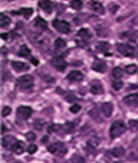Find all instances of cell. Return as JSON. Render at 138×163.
Returning <instances> with one entry per match:
<instances>
[{"label": "cell", "mask_w": 138, "mask_h": 163, "mask_svg": "<svg viewBox=\"0 0 138 163\" xmlns=\"http://www.w3.org/2000/svg\"><path fill=\"white\" fill-rule=\"evenodd\" d=\"M88 144L92 147H96L99 144V140L97 139H90V140L88 141Z\"/></svg>", "instance_id": "obj_39"}, {"label": "cell", "mask_w": 138, "mask_h": 163, "mask_svg": "<svg viewBox=\"0 0 138 163\" xmlns=\"http://www.w3.org/2000/svg\"><path fill=\"white\" fill-rule=\"evenodd\" d=\"M34 84V78L32 75L26 74L21 76L17 79V85L21 89L31 88Z\"/></svg>", "instance_id": "obj_3"}, {"label": "cell", "mask_w": 138, "mask_h": 163, "mask_svg": "<svg viewBox=\"0 0 138 163\" xmlns=\"http://www.w3.org/2000/svg\"><path fill=\"white\" fill-rule=\"evenodd\" d=\"M7 36H8V35H7V33H3V34L1 35V37L3 38L4 40H7Z\"/></svg>", "instance_id": "obj_44"}, {"label": "cell", "mask_w": 138, "mask_h": 163, "mask_svg": "<svg viewBox=\"0 0 138 163\" xmlns=\"http://www.w3.org/2000/svg\"><path fill=\"white\" fill-rule=\"evenodd\" d=\"M38 6L47 13H51L52 11V3L50 0H42L38 2Z\"/></svg>", "instance_id": "obj_15"}, {"label": "cell", "mask_w": 138, "mask_h": 163, "mask_svg": "<svg viewBox=\"0 0 138 163\" xmlns=\"http://www.w3.org/2000/svg\"><path fill=\"white\" fill-rule=\"evenodd\" d=\"M102 111L104 116L109 118L112 116L113 111V104L111 102H105L102 105Z\"/></svg>", "instance_id": "obj_14"}, {"label": "cell", "mask_w": 138, "mask_h": 163, "mask_svg": "<svg viewBox=\"0 0 138 163\" xmlns=\"http://www.w3.org/2000/svg\"><path fill=\"white\" fill-rule=\"evenodd\" d=\"M37 150H38V146L35 145V144H31V145H29L28 148H27V151H28L29 154H31L35 153Z\"/></svg>", "instance_id": "obj_35"}, {"label": "cell", "mask_w": 138, "mask_h": 163, "mask_svg": "<svg viewBox=\"0 0 138 163\" xmlns=\"http://www.w3.org/2000/svg\"><path fill=\"white\" fill-rule=\"evenodd\" d=\"M81 108H82V107H81L80 105L74 104L70 108V111H71V112H73V113H77L78 112H80Z\"/></svg>", "instance_id": "obj_36"}, {"label": "cell", "mask_w": 138, "mask_h": 163, "mask_svg": "<svg viewBox=\"0 0 138 163\" xmlns=\"http://www.w3.org/2000/svg\"><path fill=\"white\" fill-rule=\"evenodd\" d=\"M32 109L29 107L21 106L17 109L16 111V116L18 119L21 121H26L32 116Z\"/></svg>", "instance_id": "obj_5"}, {"label": "cell", "mask_w": 138, "mask_h": 163, "mask_svg": "<svg viewBox=\"0 0 138 163\" xmlns=\"http://www.w3.org/2000/svg\"><path fill=\"white\" fill-rule=\"evenodd\" d=\"M124 83L121 81H115L113 83V87L115 90H119L120 89L122 88Z\"/></svg>", "instance_id": "obj_34"}, {"label": "cell", "mask_w": 138, "mask_h": 163, "mask_svg": "<svg viewBox=\"0 0 138 163\" xmlns=\"http://www.w3.org/2000/svg\"><path fill=\"white\" fill-rule=\"evenodd\" d=\"M71 7L73 10H80L82 7V2L81 0H72L71 2Z\"/></svg>", "instance_id": "obj_28"}, {"label": "cell", "mask_w": 138, "mask_h": 163, "mask_svg": "<svg viewBox=\"0 0 138 163\" xmlns=\"http://www.w3.org/2000/svg\"><path fill=\"white\" fill-rule=\"evenodd\" d=\"M71 162L72 163H86L85 160L84 159V157H82L80 155L76 154L74 156H73L72 160H71Z\"/></svg>", "instance_id": "obj_32"}, {"label": "cell", "mask_w": 138, "mask_h": 163, "mask_svg": "<svg viewBox=\"0 0 138 163\" xmlns=\"http://www.w3.org/2000/svg\"><path fill=\"white\" fill-rule=\"evenodd\" d=\"M17 141L18 140H16L15 137L12 136V135H7L2 139V145L5 149H12L13 146Z\"/></svg>", "instance_id": "obj_10"}, {"label": "cell", "mask_w": 138, "mask_h": 163, "mask_svg": "<svg viewBox=\"0 0 138 163\" xmlns=\"http://www.w3.org/2000/svg\"><path fill=\"white\" fill-rule=\"evenodd\" d=\"M54 46L56 49H62V48L65 47L66 43L64 40L61 39V38H58L55 40Z\"/></svg>", "instance_id": "obj_31"}, {"label": "cell", "mask_w": 138, "mask_h": 163, "mask_svg": "<svg viewBox=\"0 0 138 163\" xmlns=\"http://www.w3.org/2000/svg\"><path fill=\"white\" fill-rule=\"evenodd\" d=\"M129 126L130 129L132 131H138V120H130L129 121Z\"/></svg>", "instance_id": "obj_30"}, {"label": "cell", "mask_w": 138, "mask_h": 163, "mask_svg": "<svg viewBox=\"0 0 138 163\" xmlns=\"http://www.w3.org/2000/svg\"><path fill=\"white\" fill-rule=\"evenodd\" d=\"M6 1H8V2H11V1H13V0H6Z\"/></svg>", "instance_id": "obj_46"}, {"label": "cell", "mask_w": 138, "mask_h": 163, "mask_svg": "<svg viewBox=\"0 0 138 163\" xmlns=\"http://www.w3.org/2000/svg\"><path fill=\"white\" fill-rule=\"evenodd\" d=\"M12 67L17 72H22V71H26L27 70L29 69V65L23 62H18V61H13L12 63Z\"/></svg>", "instance_id": "obj_12"}, {"label": "cell", "mask_w": 138, "mask_h": 163, "mask_svg": "<svg viewBox=\"0 0 138 163\" xmlns=\"http://www.w3.org/2000/svg\"><path fill=\"white\" fill-rule=\"evenodd\" d=\"M48 141H49V137H48V136H45L43 138V140H42V142H43V143H46V142H47Z\"/></svg>", "instance_id": "obj_43"}, {"label": "cell", "mask_w": 138, "mask_h": 163, "mask_svg": "<svg viewBox=\"0 0 138 163\" xmlns=\"http://www.w3.org/2000/svg\"><path fill=\"white\" fill-rule=\"evenodd\" d=\"M62 129H63V131L65 133H71L74 129V125L71 122H66L63 125V127H62Z\"/></svg>", "instance_id": "obj_29"}, {"label": "cell", "mask_w": 138, "mask_h": 163, "mask_svg": "<svg viewBox=\"0 0 138 163\" xmlns=\"http://www.w3.org/2000/svg\"><path fill=\"white\" fill-rule=\"evenodd\" d=\"M33 13V10L32 8H27V7H23V8H21L18 12H16V14L17 15H21L24 17L26 19H28V18L32 16Z\"/></svg>", "instance_id": "obj_18"}, {"label": "cell", "mask_w": 138, "mask_h": 163, "mask_svg": "<svg viewBox=\"0 0 138 163\" xmlns=\"http://www.w3.org/2000/svg\"><path fill=\"white\" fill-rule=\"evenodd\" d=\"M112 74H113L114 78L121 79L124 76V72H123V70L121 68L116 67L113 68V71H112Z\"/></svg>", "instance_id": "obj_26"}, {"label": "cell", "mask_w": 138, "mask_h": 163, "mask_svg": "<svg viewBox=\"0 0 138 163\" xmlns=\"http://www.w3.org/2000/svg\"><path fill=\"white\" fill-rule=\"evenodd\" d=\"M91 92L94 95H100L104 93V88L102 85L99 83H95V84L92 85L91 87Z\"/></svg>", "instance_id": "obj_19"}, {"label": "cell", "mask_w": 138, "mask_h": 163, "mask_svg": "<svg viewBox=\"0 0 138 163\" xmlns=\"http://www.w3.org/2000/svg\"><path fill=\"white\" fill-rule=\"evenodd\" d=\"M0 23H1V27L4 28V27H6L11 23L10 18L8 16H5L3 13H1L0 16Z\"/></svg>", "instance_id": "obj_23"}, {"label": "cell", "mask_w": 138, "mask_h": 163, "mask_svg": "<svg viewBox=\"0 0 138 163\" xmlns=\"http://www.w3.org/2000/svg\"><path fill=\"white\" fill-rule=\"evenodd\" d=\"M76 99V98L73 95H72V94H69V95H68L65 97V100L69 103L73 102V101H74Z\"/></svg>", "instance_id": "obj_40"}, {"label": "cell", "mask_w": 138, "mask_h": 163, "mask_svg": "<svg viewBox=\"0 0 138 163\" xmlns=\"http://www.w3.org/2000/svg\"><path fill=\"white\" fill-rule=\"evenodd\" d=\"M118 8H119L118 5H115V4H110L109 6V10L113 14H115V12L118 10Z\"/></svg>", "instance_id": "obj_37"}, {"label": "cell", "mask_w": 138, "mask_h": 163, "mask_svg": "<svg viewBox=\"0 0 138 163\" xmlns=\"http://www.w3.org/2000/svg\"><path fill=\"white\" fill-rule=\"evenodd\" d=\"M84 78V75L80 71H72L67 76V79L73 82H81Z\"/></svg>", "instance_id": "obj_13"}, {"label": "cell", "mask_w": 138, "mask_h": 163, "mask_svg": "<svg viewBox=\"0 0 138 163\" xmlns=\"http://www.w3.org/2000/svg\"><path fill=\"white\" fill-rule=\"evenodd\" d=\"M117 50L123 56L127 57H132L135 55V49L127 44H118L116 45Z\"/></svg>", "instance_id": "obj_6"}, {"label": "cell", "mask_w": 138, "mask_h": 163, "mask_svg": "<svg viewBox=\"0 0 138 163\" xmlns=\"http://www.w3.org/2000/svg\"><path fill=\"white\" fill-rule=\"evenodd\" d=\"M35 25L36 27H39L40 29H43V30H45V29H47V28H48L47 22L40 17H38L36 18L35 21Z\"/></svg>", "instance_id": "obj_21"}, {"label": "cell", "mask_w": 138, "mask_h": 163, "mask_svg": "<svg viewBox=\"0 0 138 163\" xmlns=\"http://www.w3.org/2000/svg\"><path fill=\"white\" fill-rule=\"evenodd\" d=\"M18 55L21 57H25V58H28L31 55V51L30 49L27 47V45H23L21 46L19 51L18 52Z\"/></svg>", "instance_id": "obj_17"}, {"label": "cell", "mask_w": 138, "mask_h": 163, "mask_svg": "<svg viewBox=\"0 0 138 163\" xmlns=\"http://www.w3.org/2000/svg\"><path fill=\"white\" fill-rule=\"evenodd\" d=\"M48 151L57 156L63 157L67 153V149L61 142H56L48 146Z\"/></svg>", "instance_id": "obj_2"}, {"label": "cell", "mask_w": 138, "mask_h": 163, "mask_svg": "<svg viewBox=\"0 0 138 163\" xmlns=\"http://www.w3.org/2000/svg\"><path fill=\"white\" fill-rule=\"evenodd\" d=\"M31 63H32L33 65H35V66H38V60H37V59L34 58V57L31 58Z\"/></svg>", "instance_id": "obj_42"}, {"label": "cell", "mask_w": 138, "mask_h": 163, "mask_svg": "<svg viewBox=\"0 0 138 163\" xmlns=\"http://www.w3.org/2000/svg\"><path fill=\"white\" fill-rule=\"evenodd\" d=\"M7 131L6 127H5V126L4 125L2 126V134H4V132H5V131Z\"/></svg>", "instance_id": "obj_45"}, {"label": "cell", "mask_w": 138, "mask_h": 163, "mask_svg": "<svg viewBox=\"0 0 138 163\" xmlns=\"http://www.w3.org/2000/svg\"><path fill=\"white\" fill-rule=\"evenodd\" d=\"M12 150L13 151H14V153L17 154H21L24 151V143L22 141L18 140L13 146Z\"/></svg>", "instance_id": "obj_16"}, {"label": "cell", "mask_w": 138, "mask_h": 163, "mask_svg": "<svg viewBox=\"0 0 138 163\" xmlns=\"http://www.w3.org/2000/svg\"><path fill=\"white\" fill-rule=\"evenodd\" d=\"M51 66L59 71H64L67 67V63L61 56L54 57L51 60Z\"/></svg>", "instance_id": "obj_7"}, {"label": "cell", "mask_w": 138, "mask_h": 163, "mask_svg": "<svg viewBox=\"0 0 138 163\" xmlns=\"http://www.w3.org/2000/svg\"><path fill=\"white\" fill-rule=\"evenodd\" d=\"M53 27H54L59 32L62 34H68L71 32V26L67 21L62 20L55 19L52 23Z\"/></svg>", "instance_id": "obj_4"}, {"label": "cell", "mask_w": 138, "mask_h": 163, "mask_svg": "<svg viewBox=\"0 0 138 163\" xmlns=\"http://www.w3.org/2000/svg\"><path fill=\"white\" fill-rule=\"evenodd\" d=\"M15 163H21V162H15Z\"/></svg>", "instance_id": "obj_47"}, {"label": "cell", "mask_w": 138, "mask_h": 163, "mask_svg": "<svg viewBox=\"0 0 138 163\" xmlns=\"http://www.w3.org/2000/svg\"><path fill=\"white\" fill-rule=\"evenodd\" d=\"M110 49V44L107 42H99L96 45V50L99 52H106Z\"/></svg>", "instance_id": "obj_20"}, {"label": "cell", "mask_w": 138, "mask_h": 163, "mask_svg": "<svg viewBox=\"0 0 138 163\" xmlns=\"http://www.w3.org/2000/svg\"><path fill=\"white\" fill-rule=\"evenodd\" d=\"M88 7L90 10H91L93 12L97 13L103 15L105 13V9L101 3L95 1H91L88 4Z\"/></svg>", "instance_id": "obj_8"}, {"label": "cell", "mask_w": 138, "mask_h": 163, "mask_svg": "<svg viewBox=\"0 0 138 163\" xmlns=\"http://www.w3.org/2000/svg\"><path fill=\"white\" fill-rule=\"evenodd\" d=\"M10 112H11V108L6 106L3 108L2 112V115L3 117H6V116H8V115H10Z\"/></svg>", "instance_id": "obj_38"}, {"label": "cell", "mask_w": 138, "mask_h": 163, "mask_svg": "<svg viewBox=\"0 0 138 163\" xmlns=\"http://www.w3.org/2000/svg\"><path fill=\"white\" fill-rule=\"evenodd\" d=\"M92 69L99 73H104L107 69V66L104 61L98 59L95 60L92 64Z\"/></svg>", "instance_id": "obj_9"}, {"label": "cell", "mask_w": 138, "mask_h": 163, "mask_svg": "<svg viewBox=\"0 0 138 163\" xmlns=\"http://www.w3.org/2000/svg\"><path fill=\"white\" fill-rule=\"evenodd\" d=\"M112 154L114 157H123L126 154V151H125L124 148H123L122 146H117V147L114 148L112 151Z\"/></svg>", "instance_id": "obj_22"}, {"label": "cell", "mask_w": 138, "mask_h": 163, "mask_svg": "<svg viewBox=\"0 0 138 163\" xmlns=\"http://www.w3.org/2000/svg\"><path fill=\"white\" fill-rule=\"evenodd\" d=\"M77 36L81 37V38H91L92 37V34L90 32V31L87 29L82 28L77 33Z\"/></svg>", "instance_id": "obj_25"}, {"label": "cell", "mask_w": 138, "mask_h": 163, "mask_svg": "<svg viewBox=\"0 0 138 163\" xmlns=\"http://www.w3.org/2000/svg\"><path fill=\"white\" fill-rule=\"evenodd\" d=\"M138 68L135 64H130L126 66L125 68V71L129 74H134L137 71Z\"/></svg>", "instance_id": "obj_24"}, {"label": "cell", "mask_w": 138, "mask_h": 163, "mask_svg": "<svg viewBox=\"0 0 138 163\" xmlns=\"http://www.w3.org/2000/svg\"><path fill=\"white\" fill-rule=\"evenodd\" d=\"M61 128H62V126L60 125V124H54V125L51 126L49 129L53 131H58L60 129H61Z\"/></svg>", "instance_id": "obj_41"}, {"label": "cell", "mask_w": 138, "mask_h": 163, "mask_svg": "<svg viewBox=\"0 0 138 163\" xmlns=\"http://www.w3.org/2000/svg\"><path fill=\"white\" fill-rule=\"evenodd\" d=\"M123 101L129 106H137L138 105V93L130 94L124 98Z\"/></svg>", "instance_id": "obj_11"}, {"label": "cell", "mask_w": 138, "mask_h": 163, "mask_svg": "<svg viewBox=\"0 0 138 163\" xmlns=\"http://www.w3.org/2000/svg\"><path fill=\"white\" fill-rule=\"evenodd\" d=\"M44 125H45V121L43 119H37L34 121V123H33L35 129L38 131L42 130L44 127Z\"/></svg>", "instance_id": "obj_27"}, {"label": "cell", "mask_w": 138, "mask_h": 163, "mask_svg": "<svg viewBox=\"0 0 138 163\" xmlns=\"http://www.w3.org/2000/svg\"><path fill=\"white\" fill-rule=\"evenodd\" d=\"M25 137L26 139L29 142L34 141L36 139V135L34 132H32V131H29V132H27V134H26Z\"/></svg>", "instance_id": "obj_33"}, {"label": "cell", "mask_w": 138, "mask_h": 163, "mask_svg": "<svg viewBox=\"0 0 138 163\" xmlns=\"http://www.w3.org/2000/svg\"><path fill=\"white\" fill-rule=\"evenodd\" d=\"M126 131V127L123 121H117L112 124L110 129V135L111 138L115 139L120 137Z\"/></svg>", "instance_id": "obj_1"}]
</instances>
